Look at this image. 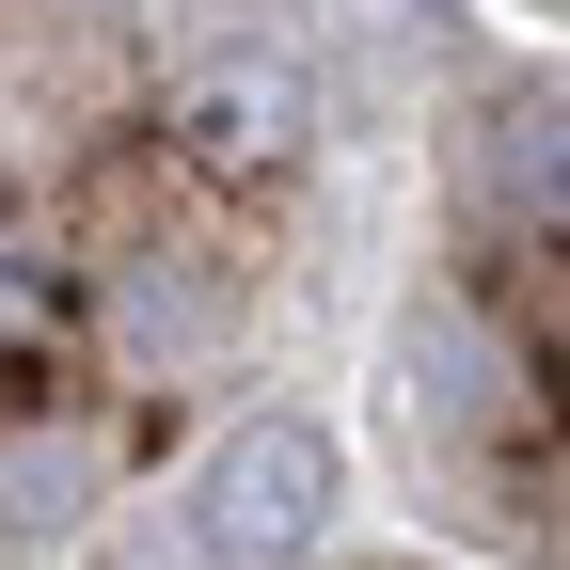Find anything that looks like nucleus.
Wrapping results in <instances>:
<instances>
[{
	"label": "nucleus",
	"mask_w": 570,
	"mask_h": 570,
	"mask_svg": "<svg viewBox=\"0 0 570 570\" xmlns=\"http://www.w3.org/2000/svg\"><path fill=\"white\" fill-rule=\"evenodd\" d=\"M317 523H333V428L317 412H254L190 475V570H285Z\"/></svg>",
	"instance_id": "obj_1"
},
{
	"label": "nucleus",
	"mask_w": 570,
	"mask_h": 570,
	"mask_svg": "<svg viewBox=\"0 0 570 570\" xmlns=\"http://www.w3.org/2000/svg\"><path fill=\"white\" fill-rule=\"evenodd\" d=\"M190 127L223 142V159H269V142H302V80H285V63H206Z\"/></svg>",
	"instance_id": "obj_2"
},
{
	"label": "nucleus",
	"mask_w": 570,
	"mask_h": 570,
	"mask_svg": "<svg viewBox=\"0 0 570 570\" xmlns=\"http://www.w3.org/2000/svg\"><path fill=\"white\" fill-rule=\"evenodd\" d=\"M491 190H508L523 223H554V96H508V111H491Z\"/></svg>",
	"instance_id": "obj_3"
}]
</instances>
